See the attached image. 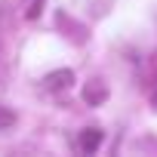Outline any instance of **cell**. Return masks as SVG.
Masks as SVG:
<instances>
[{"instance_id":"6da1fadb","label":"cell","mask_w":157,"mask_h":157,"mask_svg":"<svg viewBox=\"0 0 157 157\" xmlns=\"http://www.w3.org/2000/svg\"><path fill=\"white\" fill-rule=\"evenodd\" d=\"M102 145V129H83L80 132V139H77V148H80V151H96Z\"/></svg>"},{"instance_id":"7a4b0ae2","label":"cell","mask_w":157,"mask_h":157,"mask_svg":"<svg viewBox=\"0 0 157 157\" xmlns=\"http://www.w3.org/2000/svg\"><path fill=\"white\" fill-rule=\"evenodd\" d=\"M71 80H74V74H71L68 68H62V71H52V74L46 77V86H49V90H68Z\"/></svg>"},{"instance_id":"3957f363","label":"cell","mask_w":157,"mask_h":157,"mask_svg":"<svg viewBox=\"0 0 157 157\" xmlns=\"http://www.w3.org/2000/svg\"><path fill=\"white\" fill-rule=\"evenodd\" d=\"M16 123V114L10 111V108H3V105H0V132H3L6 126H13Z\"/></svg>"},{"instance_id":"277c9868","label":"cell","mask_w":157,"mask_h":157,"mask_svg":"<svg viewBox=\"0 0 157 157\" xmlns=\"http://www.w3.org/2000/svg\"><path fill=\"white\" fill-rule=\"evenodd\" d=\"M105 99V86H86V102H102Z\"/></svg>"}]
</instances>
